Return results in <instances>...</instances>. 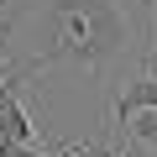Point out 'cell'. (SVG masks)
I'll use <instances>...</instances> for the list:
<instances>
[{"instance_id": "cell-1", "label": "cell", "mask_w": 157, "mask_h": 157, "mask_svg": "<svg viewBox=\"0 0 157 157\" xmlns=\"http://www.w3.org/2000/svg\"><path fill=\"white\" fill-rule=\"evenodd\" d=\"M52 26H58V47L42 52L37 63L26 68H42V63H100L115 42H121V16L105 6V0H58L52 6Z\"/></svg>"}, {"instance_id": "cell-3", "label": "cell", "mask_w": 157, "mask_h": 157, "mask_svg": "<svg viewBox=\"0 0 157 157\" xmlns=\"http://www.w3.org/2000/svg\"><path fill=\"white\" fill-rule=\"evenodd\" d=\"M141 110H157V78H152V73L131 78V84L121 89V100H115V121H121V136H126L131 115H141Z\"/></svg>"}, {"instance_id": "cell-2", "label": "cell", "mask_w": 157, "mask_h": 157, "mask_svg": "<svg viewBox=\"0 0 157 157\" xmlns=\"http://www.w3.org/2000/svg\"><path fill=\"white\" fill-rule=\"evenodd\" d=\"M16 73H26V68H16ZM16 73H0V141L42 147V141H37V126H32V115H26V110H21V100H16Z\"/></svg>"}, {"instance_id": "cell-5", "label": "cell", "mask_w": 157, "mask_h": 157, "mask_svg": "<svg viewBox=\"0 0 157 157\" xmlns=\"http://www.w3.org/2000/svg\"><path fill=\"white\" fill-rule=\"evenodd\" d=\"M73 157H94V152H89V147H78V152H73Z\"/></svg>"}, {"instance_id": "cell-6", "label": "cell", "mask_w": 157, "mask_h": 157, "mask_svg": "<svg viewBox=\"0 0 157 157\" xmlns=\"http://www.w3.org/2000/svg\"><path fill=\"white\" fill-rule=\"evenodd\" d=\"M152 78H157V73H152Z\"/></svg>"}, {"instance_id": "cell-4", "label": "cell", "mask_w": 157, "mask_h": 157, "mask_svg": "<svg viewBox=\"0 0 157 157\" xmlns=\"http://www.w3.org/2000/svg\"><path fill=\"white\" fill-rule=\"evenodd\" d=\"M131 141H147V147H157V110H141V115H131Z\"/></svg>"}]
</instances>
